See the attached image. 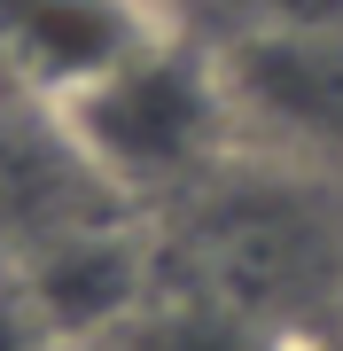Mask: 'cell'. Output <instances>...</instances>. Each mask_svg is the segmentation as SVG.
<instances>
[{
    "instance_id": "obj_1",
    "label": "cell",
    "mask_w": 343,
    "mask_h": 351,
    "mask_svg": "<svg viewBox=\"0 0 343 351\" xmlns=\"http://www.w3.org/2000/svg\"><path fill=\"white\" fill-rule=\"evenodd\" d=\"M149 250L164 289L218 297L289 343H328L343 313V180L234 149L149 211Z\"/></svg>"
},
{
    "instance_id": "obj_2",
    "label": "cell",
    "mask_w": 343,
    "mask_h": 351,
    "mask_svg": "<svg viewBox=\"0 0 343 351\" xmlns=\"http://www.w3.org/2000/svg\"><path fill=\"white\" fill-rule=\"evenodd\" d=\"M55 133L125 211H164L188 195L211 164L234 156V110L218 55L195 32H149L125 63H110L94 86H78L55 110Z\"/></svg>"
},
{
    "instance_id": "obj_3",
    "label": "cell",
    "mask_w": 343,
    "mask_h": 351,
    "mask_svg": "<svg viewBox=\"0 0 343 351\" xmlns=\"http://www.w3.org/2000/svg\"><path fill=\"white\" fill-rule=\"evenodd\" d=\"M211 55H218V78H227L234 149L343 180V24L257 32Z\"/></svg>"
},
{
    "instance_id": "obj_4",
    "label": "cell",
    "mask_w": 343,
    "mask_h": 351,
    "mask_svg": "<svg viewBox=\"0 0 343 351\" xmlns=\"http://www.w3.org/2000/svg\"><path fill=\"white\" fill-rule=\"evenodd\" d=\"M164 24V0H0V101L55 117Z\"/></svg>"
},
{
    "instance_id": "obj_5",
    "label": "cell",
    "mask_w": 343,
    "mask_h": 351,
    "mask_svg": "<svg viewBox=\"0 0 343 351\" xmlns=\"http://www.w3.org/2000/svg\"><path fill=\"white\" fill-rule=\"evenodd\" d=\"M94 351H312V343H289V336H273V328L242 320L234 304H218V297L156 281Z\"/></svg>"
},
{
    "instance_id": "obj_6",
    "label": "cell",
    "mask_w": 343,
    "mask_h": 351,
    "mask_svg": "<svg viewBox=\"0 0 343 351\" xmlns=\"http://www.w3.org/2000/svg\"><path fill=\"white\" fill-rule=\"evenodd\" d=\"M164 16L179 32H195L203 47H234V39H257V32L343 24V0H164Z\"/></svg>"
},
{
    "instance_id": "obj_7",
    "label": "cell",
    "mask_w": 343,
    "mask_h": 351,
    "mask_svg": "<svg viewBox=\"0 0 343 351\" xmlns=\"http://www.w3.org/2000/svg\"><path fill=\"white\" fill-rule=\"evenodd\" d=\"M0 351H55V336L39 328L31 297L16 289V274H8V265H0Z\"/></svg>"
},
{
    "instance_id": "obj_8",
    "label": "cell",
    "mask_w": 343,
    "mask_h": 351,
    "mask_svg": "<svg viewBox=\"0 0 343 351\" xmlns=\"http://www.w3.org/2000/svg\"><path fill=\"white\" fill-rule=\"evenodd\" d=\"M328 343H343V313H335V336H328Z\"/></svg>"
},
{
    "instance_id": "obj_9",
    "label": "cell",
    "mask_w": 343,
    "mask_h": 351,
    "mask_svg": "<svg viewBox=\"0 0 343 351\" xmlns=\"http://www.w3.org/2000/svg\"><path fill=\"white\" fill-rule=\"evenodd\" d=\"M312 351H343V343H312Z\"/></svg>"
}]
</instances>
